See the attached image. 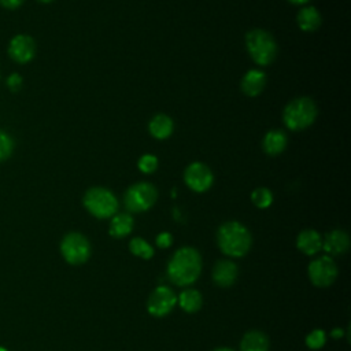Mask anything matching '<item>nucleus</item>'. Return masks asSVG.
<instances>
[{
	"label": "nucleus",
	"mask_w": 351,
	"mask_h": 351,
	"mask_svg": "<svg viewBox=\"0 0 351 351\" xmlns=\"http://www.w3.org/2000/svg\"><path fill=\"white\" fill-rule=\"evenodd\" d=\"M326 341V333L322 329H314L306 336V346L311 350H319Z\"/></svg>",
	"instance_id": "25"
},
{
	"label": "nucleus",
	"mask_w": 351,
	"mask_h": 351,
	"mask_svg": "<svg viewBox=\"0 0 351 351\" xmlns=\"http://www.w3.org/2000/svg\"><path fill=\"white\" fill-rule=\"evenodd\" d=\"M60 252L67 263L82 265L90 256V244L84 234L70 232L62 239Z\"/></svg>",
	"instance_id": "7"
},
{
	"label": "nucleus",
	"mask_w": 351,
	"mask_h": 351,
	"mask_svg": "<svg viewBox=\"0 0 351 351\" xmlns=\"http://www.w3.org/2000/svg\"><path fill=\"white\" fill-rule=\"evenodd\" d=\"M296 247L304 255H315L322 250V237L314 229H304L296 237Z\"/></svg>",
	"instance_id": "15"
},
{
	"label": "nucleus",
	"mask_w": 351,
	"mask_h": 351,
	"mask_svg": "<svg viewBox=\"0 0 351 351\" xmlns=\"http://www.w3.org/2000/svg\"><path fill=\"white\" fill-rule=\"evenodd\" d=\"M177 303L180 304V307L184 311L196 313L197 310H200V307L203 304V298H202V293L197 289L186 288L178 295Z\"/></svg>",
	"instance_id": "21"
},
{
	"label": "nucleus",
	"mask_w": 351,
	"mask_h": 351,
	"mask_svg": "<svg viewBox=\"0 0 351 351\" xmlns=\"http://www.w3.org/2000/svg\"><path fill=\"white\" fill-rule=\"evenodd\" d=\"M310 281L319 288H325L333 284L337 277V265L329 255H322L314 259L307 269Z\"/></svg>",
	"instance_id": "8"
},
{
	"label": "nucleus",
	"mask_w": 351,
	"mask_h": 351,
	"mask_svg": "<svg viewBox=\"0 0 351 351\" xmlns=\"http://www.w3.org/2000/svg\"><path fill=\"white\" fill-rule=\"evenodd\" d=\"M134 221L130 214L128 213H118L111 217L108 233L115 239H122L128 236L133 229Z\"/></svg>",
	"instance_id": "19"
},
{
	"label": "nucleus",
	"mask_w": 351,
	"mask_h": 351,
	"mask_svg": "<svg viewBox=\"0 0 351 351\" xmlns=\"http://www.w3.org/2000/svg\"><path fill=\"white\" fill-rule=\"evenodd\" d=\"M84 207L93 217L99 219L111 218L118 211V199L117 196L107 188L93 186L89 188L82 199Z\"/></svg>",
	"instance_id": "5"
},
{
	"label": "nucleus",
	"mask_w": 351,
	"mask_h": 351,
	"mask_svg": "<svg viewBox=\"0 0 351 351\" xmlns=\"http://www.w3.org/2000/svg\"><path fill=\"white\" fill-rule=\"evenodd\" d=\"M288 1L295 5H303V4H307L310 0H288Z\"/></svg>",
	"instance_id": "31"
},
{
	"label": "nucleus",
	"mask_w": 351,
	"mask_h": 351,
	"mask_svg": "<svg viewBox=\"0 0 351 351\" xmlns=\"http://www.w3.org/2000/svg\"><path fill=\"white\" fill-rule=\"evenodd\" d=\"M25 0H0V5L8 10H15L19 8L23 4Z\"/></svg>",
	"instance_id": "29"
},
{
	"label": "nucleus",
	"mask_w": 351,
	"mask_h": 351,
	"mask_svg": "<svg viewBox=\"0 0 351 351\" xmlns=\"http://www.w3.org/2000/svg\"><path fill=\"white\" fill-rule=\"evenodd\" d=\"M8 55L16 63H27L36 55V41L27 34H16L10 41Z\"/></svg>",
	"instance_id": "11"
},
{
	"label": "nucleus",
	"mask_w": 351,
	"mask_h": 351,
	"mask_svg": "<svg viewBox=\"0 0 351 351\" xmlns=\"http://www.w3.org/2000/svg\"><path fill=\"white\" fill-rule=\"evenodd\" d=\"M173 119L166 114H156L148 123L149 134L158 140H165L173 133Z\"/></svg>",
	"instance_id": "16"
},
{
	"label": "nucleus",
	"mask_w": 351,
	"mask_h": 351,
	"mask_svg": "<svg viewBox=\"0 0 351 351\" xmlns=\"http://www.w3.org/2000/svg\"><path fill=\"white\" fill-rule=\"evenodd\" d=\"M330 336H332L333 339H340V337L343 336V330L339 329V328H335V329L330 332Z\"/></svg>",
	"instance_id": "30"
},
{
	"label": "nucleus",
	"mask_w": 351,
	"mask_h": 351,
	"mask_svg": "<svg viewBox=\"0 0 351 351\" xmlns=\"http://www.w3.org/2000/svg\"><path fill=\"white\" fill-rule=\"evenodd\" d=\"M14 151V140L12 137L4 132L0 130V162L8 159Z\"/></svg>",
	"instance_id": "26"
},
{
	"label": "nucleus",
	"mask_w": 351,
	"mask_h": 351,
	"mask_svg": "<svg viewBox=\"0 0 351 351\" xmlns=\"http://www.w3.org/2000/svg\"><path fill=\"white\" fill-rule=\"evenodd\" d=\"M217 243L225 255L230 258H241L250 251L252 237L243 223L228 221L218 228Z\"/></svg>",
	"instance_id": "2"
},
{
	"label": "nucleus",
	"mask_w": 351,
	"mask_h": 351,
	"mask_svg": "<svg viewBox=\"0 0 351 351\" xmlns=\"http://www.w3.org/2000/svg\"><path fill=\"white\" fill-rule=\"evenodd\" d=\"M7 85H8V88H10L12 92L19 90L21 86H22V78H21V75L16 74V73L11 74V75L8 77V80H7Z\"/></svg>",
	"instance_id": "28"
},
{
	"label": "nucleus",
	"mask_w": 351,
	"mask_h": 351,
	"mask_svg": "<svg viewBox=\"0 0 351 351\" xmlns=\"http://www.w3.org/2000/svg\"><path fill=\"white\" fill-rule=\"evenodd\" d=\"M155 243L159 248H169L173 244V236L169 232H162L156 236Z\"/></svg>",
	"instance_id": "27"
},
{
	"label": "nucleus",
	"mask_w": 351,
	"mask_h": 351,
	"mask_svg": "<svg viewBox=\"0 0 351 351\" xmlns=\"http://www.w3.org/2000/svg\"><path fill=\"white\" fill-rule=\"evenodd\" d=\"M262 147H263V151L270 156H276V155L281 154L287 147L285 133L282 130H277V129L269 130L263 137Z\"/></svg>",
	"instance_id": "18"
},
{
	"label": "nucleus",
	"mask_w": 351,
	"mask_h": 351,
	"mask_svg": "<svg viewBox=\"0 0 351 351\" xmlns=\"http://www.w3.org/2000/svg\"><path fill=\"white\" fill-rule=\"evenodd\" d=\"M202 273V256L193 247H181L170 258L166 274L169 280L178 285L186 287L193 284Z\"/></svg>",
	"instance_id": "1"
},
{
	"label": "nucleus",
	"mask_w": 351,
	"mask_h": 351,
	"mask_svg": "<svg viewBox=\"0 0 351 351\" xmlns=\"http://www.w3.org/2000/svg\"><path fill=\"white\" fill-rule=\"evenodd\" d=\"M350 247V237L344 230L335 229L328 232L322 239V250L329 256L344 254Z\"/></svg>",
	"instance_id": "13"
},
{
	"label": "nucleus",
	"mask_w": 351,
	"mask_h": 351,
	"mask_svg": "<svg viewBox=\"0 0 351 351\" xmlns=\"http://www.w3.org/2000/svg\"><path fill=\"white\" fill-rule=\"evenodd\" d=\"M245 47L251 59L259 66L274 62L278 47L274 37L263 29H252L245 34Z\"/></svg>",
	"instance_id": "4"
},
{
	"label": "nucleus",
	"mask_w": 351,
	"mask_h": 351,
	"mask_svg": "<svg viewBox=\"0 0 351 351\" xmlns=\"http://www.w3.org/2000/svg\"><path fill=\"white\" fill-rule=\"evenodd\" d=\"M251 200L258 208H267L273 203V193L269 188L261 186L252 191Z\"/></svg>",
	"instance_id": "23"
},
{
	"label": "nucleus",
	"mask_w": 351,
	"mask_h": 351,
	"mask_svg": "<svg viewBox=\"0 0 351 351\" xmlns=\"http://www.w3.org/2000/svg\"><path fill=\"white\" fill-rule=\"evenodd\" d=\"M240 351H269V337L261 330H250L240 341Z\"/></svg>",
	"instance_id": "20"
},
{
	"label": "nucleus",
	"mask_w": 351,
	"mask_h": 351,
	"mask_svg": "<svg viewBox=\"0 0 351 351\" xmlns=\"http://www.w3.org/2000/svg\"><path fill=\"white\" fill-rule=\"evenodd\" d=\"M318 110L313 99L302 96L291 100L282 112L284 125L293 132L311 126L317 118Z\"/></svg>",
	"instance_id": "3"
},
{
	"label": "nucleus",
	"mask_w": 351,
	"mask_h": 351,
	"mask_svg": "<svg viewBox=\"0 0 351 351\" xmlns=\"http://www.w3.org/2000/svg\"><path fill=\"white\" fill-rule=\"evenodd\" d=\"M129 250L133 255L141 259H151L154 256V247L141 237H134L129 241Z\"/></svg>",
	"instance_id": "22"
},
{
	"label": "nucleus",
	"mask_w": 351,
	"mask_h": 351,
	"mask_svg": "<svg viewBox=\"0 0 351 351\" xmlns=\"http://www.w3.org/2000/svg\"><path fill=\"white\" fill-rule=\"evenodd\" d=\"M0 351H7V348H4V347H1V346H0Z\"/></svg>",
	"instance_id": "34"
},
{
	"label": "nucleus",
	"mask_w": 351,
	"mask_h": 351,
	"mask_svg": "<svg viewBox=\"0 0 351 351\" xmlns=\"http://www.w3.org/2000/svg\"><path fill=\"white\" fill-rule=\"evenodd\" d=\"M214 351H234L232 348H228V347H219V348H215Z\"/></svg>",
	"instance_id": "32"
},
{
	"label": "nucleus",
	"mask_w": 351,
	"mask_h": 351,
	"mask_svg": "<svg viewBox=\"0 0 351 351\" xmlns=\"http://www.w3.org/2000/svg\"><path fill=\"white\" fill-rule=\"evenodd\" d=\"M298 26L303 32H314L321 26V14L313 5H306L299 10L296 16Z\"/></svg>",
	"instance_id": "17"
},
{
	"label": "nucleus",
	"mask_w": 351,
	"mask_h": 351,
	"mask_svg": "<svg viewBox=\"0 0 351 351\" xmlns=\"http://www.w3.org/2000/svg\"><path fill=\"white\" fill-rule=\"evenodd\" d=\"M265 85H266V74L256 69L248 70L243 75L240 82V88L243 93L250 97H255L261 95V92L265 89Z\"/></svg>",
	"instance_id": "14"
},
{
	"label": "nucleus",
	"mask_w": 351,
	"mask_h": 351,
	"mask_svg": "<svg viewBox=\"0 0 351 351\" xmlns=\"http://www.w3.org/2000/svg\"><path fill=\"white\" fill-rule=\"evenodd\" d=\"M237 274H239L237 265L228 259L218 261L213 267V280L218 287H222V288L232 287L237 278Z\"/></svg>",
	"instance_id": "12"
},
{
	"label": "nucleus",
	"mask_w": 351,
	"mask_h": 351,
	"mask_svg": "<svg viewBox=\"0 0 351 351\" xmlns=\"http://www.w3.org/2000/svg\"><path fill=\"white\" fill-rule=\"evenodd\" d=\"M137 167L144 174H151L158 169V158L152 154H144L137 162Z\"/></svg>",
	"instance_id": "24"
},
{
	"label": "nucleus",
	"mask_w": 351,
	"mask_h": 351,
	"mask_svg": "<svg viewBox=\"0 0 351 351\" xmlns=\"http://www.w3.org/2000/svg\"><path fill=\"white\" fill-rule=\"evenodd\" d=\"M158 199V189L145 181L129 186L123 196V204L130 213H143L149 210Z\"/></svg>",
	"instance_id": "6"
},
{
	"label": "nucleus",
	"mask_w": 351,
	"mask_h": 351,
	"mask_svg": "<svg viewBox=\"0 0 351 351\" xmlns=\"http://www.w3.org/2000/svg\"><path fill=\"white\" fill-rule=\"evenodd\" d=\"M177 296L171 288L166 285L156 287L147 302V310L154 317H165L176 306Z\"/></svg>",
	"instance_id": "9"
},
{
	"label": "nucleus",
	"mask_w": 351,
	"mask_h": 351,
	"mask_svg": "<svg viewBox=\"0 0 351 351\" xmlns=\"http://www.w3.org/2000/svg\"><path fill=\"white\" fill-rule=\"evenodd\" d=\"M38 1H41V3H51V1H53V0H38Z\"/></svg>",
	"instance_id": "33"
},
{
	"label": "nucleus",
	"mask_w": 351,
	"mask_h": 351,
	"mask_svg": "<svg viewBox=\"0 0 351 351\" xmlns=\"http://www.w3.org/2000/svg\"><path fill=\"white\" fill-rule=\"evenodd\" d=\"M184 181L193 192H206L214 182V176L210 167L202 162L191 163L184 171Z\"/></svg>",
	"instance_id": "10"
}]
</instances>
